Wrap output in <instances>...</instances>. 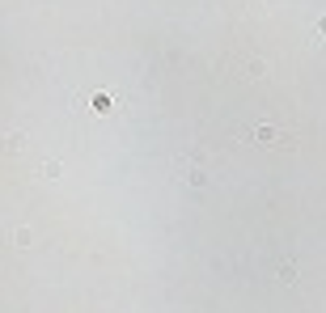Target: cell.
<instances>
[{
	"instance_id": "obj_1",
	"label": "cell",
	"mask_w": 326,
	"mask_h": 313,
	"mask_svg": "<svg viewBox=\"0 0 326 313\" xmlns=\"http://www.w3.org/2000/svg\"><path fill=\"white\" fill-rule=\"evenodd\" d=\"M255 136H259V144H275V140H280V131H275V127H259Z\"/></svg>"
}]
</instances>
